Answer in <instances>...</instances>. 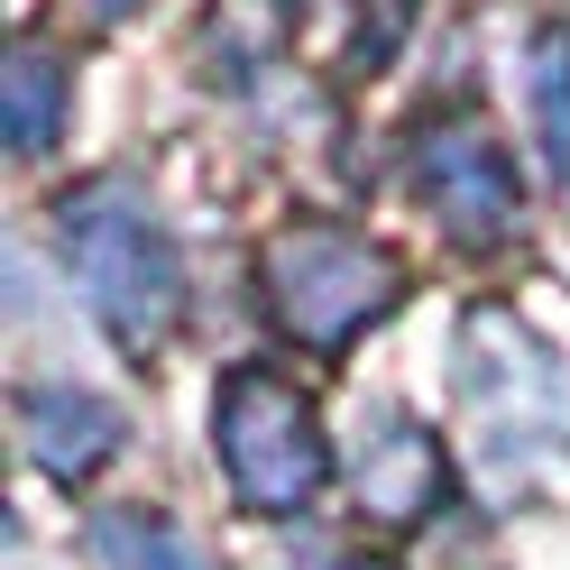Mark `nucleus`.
<instances>
[{
  "label": "nucleus",
  "mask_w": 570,
  "mask_h": 570,
  "mask_svg": "<svg viewBox=\"0 0 570 570\" xmlns=\"http://www.w3.org/2000/svg\"><path fill=\"white\" fill-rule=\"evenodd\" d=\"M56 239H65V276L83 285V304L101 313V332L148 350L175 332L185 313V258L148 203L129 185H83L75 203L56 212Z\"/></svg>",
  "instance_id": "f257e3e1"
},
{
  "label": "nucleus",
  "mask_w": 570,
  "mask_h": 570,
  "mask_svg": "<svg viewBox=\"0 0 570 570\" xmlns=\"http://www.w3.org/2000/svg\"><path fill=\"white\" fill-rule=\"evenodd\" d=\"M212 442H222V470H230L248 515H295V507H313V488L332 479L323 414H313V396L285 386L276 368H230L222 377V396H212Z\"/></svg>",
  "instance_id": "f03ea898"
},
{
  "label": "nucleus",
  "mask_w": 570,
  "mask_h": 570,
  "mask_svg": "<svg viewBox=\"0 0 570 570\" xmlns=\"http://www.w3.org/2000/svg\"><path fill=\"white\" fill-rule=\"evenodd\" d=\"M267 304H276V323L295 341L350 350L368 323H386V313L405 304V267L386 258L377 239H360V230L304 222V230H285L267 248Z\"/></svg>",
  "instance_id": "7ed1b4c3"
},
{
  "label": "nucleus",
  "mask_w": 570,
  "mask_h": 570,
  "mask_svg": "<svg viewBox=\"0 0 570 570\" xmlns=\"http://www.w3.org/2000/svg\"><path fill=\"white\" fill-rule=\"evenodd\" d=\"M414 194L433 203V222L460 239H507L515 230V166L479 120H433L414 148Z\"/></svg>",
  "instance_id": "20e7f679"
},
{
  "label": "nucleus",
  "mask_w": 570,
  "mask_h": 570,
  "mask_svg": "<svg viewBox=\"0 0 570 570\" xmlns=\"http://www.w3.org/2000/svg\"><path fill=\"white\" fill-rule=\"evenodd\" d=\"M442 442L423 433L414 414H368V433H360V507L386 515V524H414V515H433L442 507Z\"/></svg>",
  "instance_id": "39448f33"
},
{
  "label": "nucleus",
  "mask_w": 570,
  "mask_h": 570,
  "mask_svg": "<svg viewBox=\"0 0 570 570\" xmlns=\"http://www.w3.org/2000/svg\"><path fill=\"white\" fill-rule=\"evenodd\" d=\"M19 433H28V460H38L47 479H92L101 460L120 451V414L101 396H75V386H28L19 396Z\"/></svg>",
  "instance_id": "423d86ee"
},
{
  "label": "nucleus",
  "mask_w": 570,
  "mask_h": 570,
  "mask_svg": "<svg viewBox=\"0 0 570 570\" xmlns=\"http://www.w3.org/2000/svg\"><path fill=\"white\" fill-rule=\"evenodd\" d=\"M56 120H65V56L47 38H19L10 47V148L19 157H47L56 148Z\"/></svg>",
  "instance_id": "0eeeda50"
},
{
  "label": "nucleus",
  "mask_w": 570,
  "mask_h": 570,
  "mask_svg": "<svg viewBox=\"0 0 570 570\" xmlns=\"http://www.w3.org/2000/svg\"><path fill=\"white\" fill-rule=\"evenodd\" d=\"M92 552H101V570H212L194 552V533L175 515H148V507H111L92 524Z\"/></svg>",
  "instance_id": "6e6552de"
},
{
  "label": "nucleus",
  "mask_w": 570,
  "mask_h": 570,
  "mask_svg": "<svg viewBox=\"0 0 570 570\" xmlns=\"http://www.w3.org/2000/svg\"><path fill=\"white\" fill-rule=\"evenodd\" d=\"M524 101H533V138H543L552 185L570 194V28H543L524 56Z\"/></svg>",
  "instance_id": "1a4fd4ad"
},
{
  "label": "nucleus",
  "mask_w": 570,
  "mask_h": 570,
  "mask_svg": "<svg viewBox=\"0 0 570 570\" xmlns=\"http://www.w3.org/2000/svg\"><path fill=\"white\" fill-rule=\"evenodd\" d=\"M138 10V0H92V19H129Z\"/></svg>",
  "instance_id": "9d476101"
},
{
  "label": "nucleus",
  "mask_w": 570,
  "mask_h": 570,
  "mask_svg": "<svg viewBox=\"0 0 570 570\" xmlns=\"http://www.w3.org/2000/svg\"><path fill=\"white\" fill-rule=\"evenodd\" d=\"M350 570H386V561H350Z\"/></svg>",
  "instance_id": "9b49d317"
}]
</instances>
